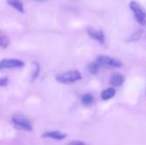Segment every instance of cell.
<instances>
[{
	"instance_id": "obj_1",
	"label": "cell",
	"mask_w": 146,
	"mask_h": 145,
	"mask_svg": "<svg viewBox=\"0 0 146 145\" xmlns=\"http://www.w3.org/2000/svg\"><path fill=\"white\" fill-rule=\"evenodd\" d=\"M82 79V75L78 70H71L62 73H59L56 76V80L61 84H73Z\"/></svg>"
},
{
	"instance_id": "obj_2",
	"label": "cell",
	"mask_w": 146,
	"mask_h": 145,
	"mask_svg": "<svg viewBox=\"0 0 146 145\" xmlns=\"http://www.w3.org/2000/svg\"><path fill=\"white\" fill-rule=\"evenodd\" d=\"M129 8L133 11L135 20L137 22L142 26L146 25V11L144 7L136 1H131L129 3Z\"/></svg>"
},
{
	"instance_id": "obj_3",
	"label": "cell",
	"mask_w": 146,
	"mask_h": 145,
	"mask_svg": "<svg viewBox=\"0 0 146 145\" xmlns=\"http://www.w3.org/2000/svg\"><path fill=\"white\" fill-rule=\"evenodd\" d=\"M11 121L14 126L18 130H22L25 132L33 131V126L31 121L22 115H14L11 117Z\"/></svg>"
},
{
	"instance_id": "obj_4",
	"label": "cell",
	"mask_w": 146,
	"mask_h": 145,
	"mask_svg": "<svg viewBox=\"0 0 146 145\" xmlns=\"http://www.w3.org/2000/svg\"><path fill=\"white\" fill-rule=\"evenodd\" d=\"M25 66L23 61L19 59L7 58L0 61V70L3 69H13V68H21Z\"/></svg>"
},
{
	"instance_id": "obj_5",
	"label": "cell",
	"mask_w": 146,
	"mask_h": 145,
	"mask_svg": "<svg viewBox=\"0 0 146 145\" xmlns=\"http://www.w3.org/2000/svg\"><path fill=\"white\" fill-rule=\"evenodd\" d=\"M97 62L100 66H108V67H112V68H121L122 63L121 61L110 57L109 56H99L97 58Z\"/></svg>"
},
{
	"instance_id": "obj_6",
	"label": "cell",
	"mask_w": 146,
	"mask_h": 145,
	"mask_svg": "<svg viewBox=\"0 0 146 145\" xmlns=\"http://www.w3.org/2000/svg\"><path fill=\"white\" fill-rule=\"evenodd\" d=\"M86 32L88 34V36L92 38H93L94 40L98 41L100 44H104L105 42V35L104 32L102 30H98L95 29L93 27H87L86 29Z\"/></svg>"
},
{
	"instance_id": "obj_7",
	"label": "cell",
	"mask_w": 146,
	"mask_h": 145,
	"mask_svg": "<svg viewBox=\"0 0 146 145\" xmlns=\"http://www.w3.org/2000/svg\"><path fill=\"white\" fill-rule=\"evenodd\" d=\"M43 138H51L55 140H63L67 138V133L60 131H50L45 132L42 134Z\"/></svg>"
},
{
	"instance_id": "obj_8",
	"label": "cell",
	"mask_w": 146,
	"mask_h": 145,
	"mask_svg": "<svg viewBox=\"0 0 146 145\" xmlns=\"http://www.w3.org/2000/svg\"><path fill=\"white\" fill-rule=\"evenodd\" d=\"M125 81V78L124 76L120 73H114L111 78H110V84L113 85V86H120Z\"/></svg>"
},
{
	"instance_id": "obj_9",
	"label": "cell",
	"mask_w": 146,
	"mask_h": 145,
	"mask_svg": "<svg viewBox=\"0 0 146 145\" xmlns=\"http://www.w3.org/2000/svg\"><path fill=\"white\" fill-rule=\"evenodd\" d=\"M6 2H7V3L10 7H12L13 9H16L18 12H21V13H24L25 12L24 4L21 2V0H7Z\"/></svg>"
},
{
	"instance_id": "obj_10",
	"label": "cell",
	"mask_w": 146,
	"mask_h": 145,
	"mask_svg": "<svg viewBox=\"0 0 146 145\" xmlns=\"http://www.w3.org/2000/svg\"><path fill=\"white\" fill-rule=\"evenodd\" d=\"M116 94V91L114 88L110 87V88H108L106 90H104L101 93V98L104 100V101H108L111 98H113Z\"/></svg>"
},
{
	"instance_id": "obj_11",
	"label": "cell",
	"mask_w": 146,
	"mask_h": 145,
	"mask_svg": "<svg viewBox=\"0 0 146 145\" xmlns=\"http://www.w3.org/2000/svg\"><path fill=\"white\" fill-rule=\"evenodd\" d=\"M81 103L85 106H90L94 103V97L92 94L86 93L81 97Z\"/></svg>"
},
{
	"instance_id": "obj_12",
	"label": "cell",
	"mask_w": 146,
	"mask_h": 145,
	"mask_svg": "<svg viewBox=\"0 0 146 145\" xmlns=\"http://www.w3.org/2000/svg\"><path fill=\"white\" fill-rule=\"evenodd\" d=\"M40 73V66L38 62H34V68H33V71L31 74V79L30 81L31 82H33L34 80H36L38 77Z\"/></svg>"
},
{
	"instance_id": "obj_13",
	"label": "cell",
	"mask_w": 146,
	"mask_h": 145,
	"mask_svg": "<svg viewBox=\"0 0 146 145\" xmlns=\"http://www.w3.org/2000/svg\"><path fill=\"white\" fill-rule=\"evenodd\" d=\"M9 43H10L9 38L7 35L3 34L1 32L0 33V47H2V48H7L9 46Z\"/></svg>"
},
{
	"instance_id": "obj_14",
	"label": "cell",
	"mask_w": 146,
	"mask_h": 145,
	"mask_svg": "<svg viewBox=\"0 0 146 145\" xmlns=\"http://www.w3.org/2000/svg\"><path fill=\"white\" fill-rule=\"evenodd\" d=\"M99 67H100V65H99L97 62H92V63H90L89 66H88V71H89L90 73H92V74H97V73H98Z\"/></svg>"
},
{
	"instance_id": "obj_15",
	"label": "cell",
	"mask_w": 146,
	"mask_h": 145,
	"mask_svg": "<svg viewBox=\"0 0 146 145\" xmlns=\"http://www.w3.org/2000/svg\"><path fill=\"white\" fill-rule=\"evenodd\" d=\"M9 83V79L4 77V78H1L0 79V87H3L6 86Z\"/></svg>"
},
{
	"instance_id": "obj_16",
	"label": "cell",
	"mask_w": 146,
	"mask_h": 145,
	"mask_svg": "<svg viewBox=\"0 0 146 145\" xmlns=\"http://www.w3.org/2000/svg\"><path fill=\"white\" fill-rule=\"evenodd\" d=\"M68 145H86L84 142L82 141H78V140H74V141H71L69 142Z\"/></svg>"
},
{
	"instance_id": "obj_17",
	"label": "cell",
	"mask_w": 146,
	"mask_h": 145,
	"mask_svg": "<svg viewBox=\"0 0 146 145\" xmlns=\"http://www.w3.org/2000/svg\"><path fill=\"white\" fill-rule=\"evenodd\" d=\"M34 1H40V2H43V1H46V0H34Z\"/></svg>"
},
{
	"instance_id": "obj_18",
	"label": "cell",
	"mask_w": 146,
	"mask_h": 145,
	"mask_svg": "<svg viewBox=\"0 0 146 145\" xmlns=\"http://www.w3.org/2000/svg\"><path fill=\"white\" fill-rule=\"evenodd\" d=\"M1 32H1V31H0V33H1Z\"/></svg>"
}]
</instances>
